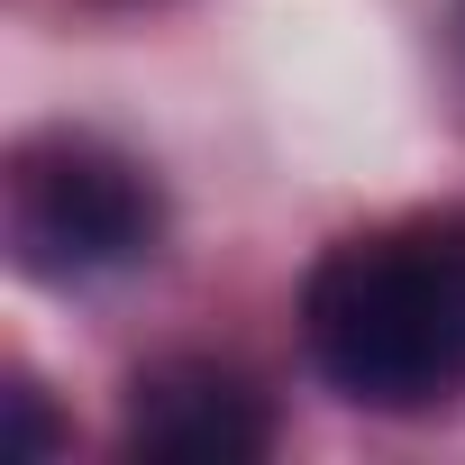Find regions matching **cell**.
I'll use <instances>...</instances> for the list:
<instances>
[{"label":"cell","mask_w":465,"mask_h":465,"mask_svg":"<svg viewBox=\"0 0 465 465\" xmlns=\"http://www.w3.org/2000/svg\"><path fill=\"white\" fill-rule=\"evenodd\" d=\"M302 347L356 411H447L465 392V201L338 238L302 283Z\"/></svg>","instance_id":"6da1fadb"},{"label":"cell","mask_w":465,"mask_h":465,"mask_svg":"<svg viewBox=\"0 0 465 465\" xmlns=\"http://www.w3.org/2000/svg\"><path fill=\"white\" fill-rule=\"evenodd\" d=\"M0 238L28 283H101L164 247V192L128 146L92 128H46L10 146Z\"/></svg>","instance_id":"7a4b0ae2"},{"label":"cell","mask_w":465,"mask_h":465,"mask_svg":"<svg viewBox=\"0 0 465 465\" xmlns=\"http://www.w3.org/2000/svg\"><path fill=\"white\" fill-rule=\"evenodd\" d=\"M119 438L155 465H256L274 447V401L219 356H164L128 383Z\"/></svg>","instance_id":"3957f363"},{"label":"cell","mask_w":465,"mask_h":465,"mask_svg":"<svg viewBox=\"0 0 465 465\" xmlns=\"http://www.w3.org/2000/svg\"><path fill=\"white\" fill-rule=\"evenodd\" d=\"M10 411H19V456H46V447H55V429H46L37 383H19V392H10Z\"/></svg>","instance_id":"277c9868"},{"label":"cell","mask_w":465,"mask_h":465,"mask_svg":"<svg viewBox=\"0 0 465 465\" xmlns=\"http://www.w3.org/2000/svg\"><path fill=\"white\" fill-rule=\"evenodd\" d=\"M438 46H447V92H456V119H465V0H447V28H438Z\"/></svg>","instance_id":"5b68a950"}]
</instances>
